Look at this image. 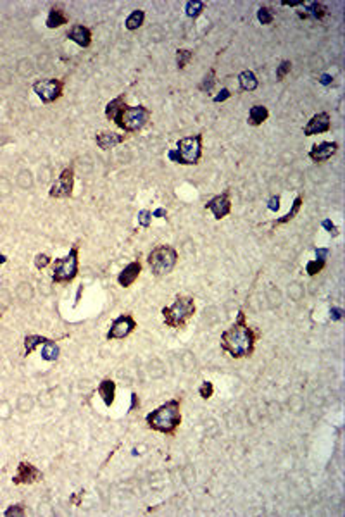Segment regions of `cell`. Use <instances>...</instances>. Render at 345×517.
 <instances>
[{
  "mask_svg": "<svg viewBox=\"0 0 345 517\" xmlns=\"http://www.w3.org/2000/svg\"><path fill=\"white\" fill-rule=\"evenodd\" d=\"M206 211H211L214 219H224L232 212V198H229V190H224L223 193L212 196L206 204Z\"/></svg>",
  "mask_w": 345,
  "mask_h": 517,
  "instance_id": "11",
  "label": "cell"
},
{
  "mask_svg": "<svg viewBox=\"0 0 345 517\" xmlns=\"http://www.w3.org/2000/svg\"><path fill=\"white\" fill-rule=\"evenodd\" d=\"M290 69H292V62L290 61H282L280 62V66L276 67V78H278L280 81L285 79V76L290 72Z\"/></svg>",
  "mask_w": 345,
  "mask_h": 517,
  "instance_id": "33",
  "label": "cell"
},
{
  "mask_svg": "<svg viewBox=\"0 0 345 517\" xmlns=\"http://www.w3.org/2000/svg\"><path fill=\"white\" fill-rule=\"evenodd\" d=\"M257 333L247 324V315L240 310L235 323L221 333V350L229 353L233 359H245L254 353Z\"/></svg>",
  "mask_w": 345,
  "mask_h": 517,
  "instance_id": "2",
  "label": "cell"
},
{
  "mask_svg": "<svg viewBox=\"0 0 345 517\" xmlns=\"http://www.w3.org/2000/svg\"><path fill=\"white\" fill-rule=\"evenodd\" d=\"M33 90L38 95L44 104H52V102L59 100L62 97L64 92V83L61 79H55V78H47V79H38L35 85H33Z\"/></svg>",
  "mask_w": 345,
  "mask_h": 517,
  "instance_id": "8",
  "label": "cell"
},
{
  "mask_svg": "<svg viewBox=\"0 0 345 517\" xmlns=\"http://www.w3.org/2000/svg\"><path fill=\"white\" fill-rule=\"evenodd\" d=\"M150 109L145 105H128L126 95L121 93L105 105V117L112 121L125 133H136L150 121Z\"/></svg>",
  "mask_w": 345,
  "mask_h": 517,
  "instance_id": "1",
  "label": "cell"
},
{
  "mask_svg": "<svg viewBox=\"0 0 345 517\" xmlns=\"http://www.w3.org/2000/svg\"><path fill=\"white\" fill-rule=\"evenodd\" d=\"M166 214H168V212H166V209L159 207V209H156V211L152 212V217H157V219H163V217H166Z\"/></svg>",
  "mask_w": 345,
  "mask_h": 517,
  "instance_id": "41",
  "label": "cell"
},
{
  "mask_svg": "<svg viewBox=\"0 0 345 517\" xmlns=\"http://www.w3.org/2000/svg\"><path fill=\"white\" fill-rule=\"evenodd\" d=\"M232 97V92H229L228 88H221V92L218 93V95H214V104H219V102H224V100H228V98Z\"/></svg>",
  "mask_w": 345,
  "mask_h": 517,
  "instance_id": "37",
  "label": "cell"
},
{
  "mask_svg": "<svg viewBox=\"0 0 345 517\" xmlns=\"http://www.w3.org/2000/svg\"><path fill=\"white\" fill-rule=\"evenodd\" d=\"M49 264H52V259L49 257L47 254H38L35 257V266L36 269H45Z\"/></svg>",
  "mask_w": 345,
  "mask_h": 517,
  "instance_id": "35",
  "label": "cell"
},
{
  "mask_svg": "<svg viewBox=\"0 0 345 517\" xmlns=\"http://www.w3.org/2000/svg\"><path fill=\"white\" fill-rule=\"evenodd\" d=\"M214 85H216V71L209 69L207 71V74L202 78V81H200L199 90L200 92H211V90L214 88Z\"/></svg>",
  "mask_w": 345,
  "mask_h": 517,
  "instance_id": "30",
  "label": "cell"
},
{
  "mask_svg": "<svg viewBox=\"0 0 345 517\" xmlns=\"http://www.w3.org/2000/svg\"><path fill=\"white\" fill-rule=\"evenodd\" d=\"M195 300L194 297H188V295H178L174 298L173 305L163 307L161 314H163L164 324L168 328H173V330H183V328L188 324V321L195 315Z\"/></svg>",
  "mask_w": 345,
  "mask_h": 517,
  "instance_id": "4",
  "label": "cell"
},
{
  "mask_svg": "<svg viewBox=\"0 0 345 517\" xmlns=\"http://www.w3.org/2000/svg\"><path fill=\"white\" fill-rule=\"evenodd\" d=\"M0 262H6V257H4V255H0Z\"/></svg>",
  "mask_w": 345,
  "mask_h": 517,
  "instance_id": "45",
  "label": "cell"
},
{
  "mask_svg": "<svg viewBox=\"0 0 345 517\" xmlns=\"http://www.w3.org/2000/svg\"><path fill=\"white\" fill-rule=\"evenodd\" d=\"M147 264L154 276H166L176 267L178 252L171 245H157L147 255Z\"/></svg>",
  "mask_w": 345,
  "mask_h": 517,
  "instance_id": "7",
  "label": "cell"
},
{
  "mask_svg": "<svg viewBox=\"0 0 345 517\" xmlns=\"http://www.w3.org/2000/svg\"><path fill=\"white\" fill-rule=\"evenodd\" d=\"M302 202H304V196H300V195H299V196H295V200H293L290 211H288L283 217L276 219V221H275V224H287V223H290L293 217L299 214V211H300V207H302Z\"/></svg>",
  "mask_w": 345,
  "mask_h": 517,
  "instance_id": "24",
  "label": "cell"
},
{
  "mask_svg": "<svg viewBox=\"0 0 345 517\" xmlns=\"http://www.w3.org/2000/svg\"><path fill=\"white\" fill-rule=\"evenodd\" d=\"M331 130V116L330 112H318L308 121V125L304 126V135L305 136H314V135H321L328 133Z\"/></svg>",
  "mask_w": 345,
  "mask_h": 517,
  "instance_id": "12",
  "label": "cell"
},
{
  "mask_svg": "<svg viewBox=\"0 0 345 517\" xmlns=\"http://www.w3.org/2000/svg\"><path fill=\"white\" fill-rule=\"evenodd\" d=\"M59 353H61V350H59V347L52 340H49L47 343L42 345V359H44V361H49V362L57 361Z\"/></svg>",
  "mask_w": 345,
  "mask_h": 517,
  "instance_id": "25",
  "label": "cell"
},
{
  "mask_svg": "<svg viewBox=\"0 0 345 517\" xmlns=\"http://www.w3.org/2000/svg\"><path fill=\"white\" fill-rule=\"evenodd\" d=\"M26 514V510H24V507L23 505H11L9 508L6 510V517H11V515H24Z\"/></svg>",
  "mask_w": 345,
  "mask_h": 517,
  "instance_id": "36",
  "label": "cell"
},
{
  "mask_svg": "<svg viewBox=\"0 0 345 517\" xmlns=\"http://www.w3.org/2000/svg\"><path fill=\"white\" fill-rule=\"evenodd\" d=\"M138 224L142 226V228H148V226L152 224V212L147 211V209L140 211L138 212Z\"/></svg>",
  "mask_w": 345,
  "mask_h": 517,
  "instance_id": "34",
  "label": "cell"
},
{
  "mask_svg": "<svg viewBox=\"0 0 345 517\" xmlns=\"http://www.w3.org/2000/svg\"><path fill=\"white\" fill-rule=\"evenodd\" d=\"M330 317H331V321H342L343 310L338 309V307H331V309H330Z\"/></svg>",
  "mask_w": 345,
  "mask_h": 517,
  "instance_id": "39",
  "label": "cell"
},
{
  "mask_svg": "<svg viewBox=\"0 0 345 517\" xmlns=\"http://www.w3.org/2000/svg\"><path fill=\"white\" fill-rule=\"evenodd\" d=\"M267 209L273 212H276L280 209V196H271V200H270V205H267Z\"/></svg>",
  "mask_w": 345,
  "mask_h": 517,
  "instance_id": "40",
  "label": "cell"
},
{
  "mask_svg": "<svg viewBox=\"0 0 345 517\" xmlns=\"http://www.w3.org/2000/svg\"><path fill=\"white\" fill-rule=\"evenodd\" d=\"M199 395L202 396L204 400H209L212 395H214V384L211 381H202V384L199 386Z\"/></svg>",
  "mask_w": 345,
  "mask_h": 517,
  "instance_id": "32",
  "label": "cell"
},
{
  "mask_svg": "<svg viewBox=\"0 0 345 517\" xmlns=\"http://www.w3.org/2000/svg\"><path fill=\"white\" fill-rule=\"evenodd\" d=\"M321 226H323V228H325V229H326V231H328V233H330V234H331V236H338V228H336V226H335L333 223H331V221H330V219H325V221H323V223H321Z\"/></svg>",
  "mask_w": 345,
  "mask_h": 517,
  "instance_id": "38",
  "label": "cell"
},
{
  "mask_svg": "<svg viewBox=\"0 0 345 517\" xmlns=\"http://www.w3.org/2000/svg\"><path fill=\"white\" fill-rule=\"evenodd\" d=\"M143 21H145V11L136 9V11H133V12H131V14L126 18V21H125V28L128 29V31H136L138 28H142Z\"/></svg>",
  "mask_w": 345,
  "mask_h": 517,
  "instance_id": "23",
  "label": "cell"
},
{
  "mask_svg": "<svg viewBox=\"0 0 345 517\" xmlns=\"http://www.w3.org/2000/svg\"><path fill=\"white\" fill-rule=\"evenodd\" d=\"M267 117H270V110H267L266 105H252L249 110V119H247V123H249L250 126H261L262 123L267 121Z\"/></svg>",
  "mask_w": 345,
  "mask_h": 517,
  "instance_id": "21",
  "label": "cell"
},
{
  "mask_svg": "<svg viewBox=\"0 0 345 517\" xmlns=\"http://www.w3.org/2000/svg\"><path fill=\"white\" fill-rule=\"evenodd\" d=\"M136 330V321L131 314H121L110 323V328L105 335V338L110 340H125L131 333Z\"/></svg>",
  "mask_w": 345,
  "mask_h": 517,
  "instance_id": "9",
  "label": "cell"
},
{
  "mask_svg": "<svg viewBox=\"0 0 345 517\" xmlns=\"http://www.w3.org/2000/svg\"><path fill=\"white\" fill-rule=\"evenodd\" d=\"M202 133L180 138L176 143V148L168 152L169 161L181 166H197L202 159Z\"/></svg>",
  "mask_w": 345,
  "mask_h": 517,
  "instance_id": "5",
  "label": "cell"
},
{
  "mask_svg": "<svg viewBox=\"0 0 345 517\" xmlns=\"http://www.w3.org/2000/svg\"><path fill=\"white\" fill-rule=\"evenodd\" d=\"M204 11H206V4L200 2V0H190V2H186V6H185V14L191 19L199 18Z\"/></svg>",
  "mask_w": 345,
  "mask_h": 517,
  "instance_id": "26",
  "label": "cell"
},
{
  "mask_svg": "<svg viewBox=\"0 0 345 517\" xmlns=\"http://www.w3.org/2000/svg\"><path fill=\"white\" fill-rule=\"evenodd\" d=\"M325 266H326V259H313L305 264V272H308V276H316L325 269Z\"/></svg>",
  "mask_w": 345,
  "mask_h": 517,
  "instance_id": "29",
  "label": "cell"
},
{
  "mask_svg": "<svg viewBox=\"0 0 345 517\" xmlns=\"http://www.w3.org/2000/svg\"><path fill=\"white\" fill-rule=\"evenodd\" d=\"M73 188H74V171L73 168H66V169H62L57 181L50 186L49 195L52 196V198H69V196L73 195Z\"/></svg>",
  "mask_w": 345,
  "mask_h": 517,
  "instance_id": "10",
  "label": "cell"
},
{
  "mask_svg": "<svg viewBox=\"0 0 345 517\" xmlns=\"http://www.w3.org/2000/svg\"><path fill=\"white\" fill-rule=\"evenodd\" d=\"M314 252H316V259H326V255H328V252H330V250H328V249H316Z\"/></svg>",
  "mask_w": 345,
  "mask_h": 517,
  "instance_id": "42",
  "label": "cell"
},
{
  "mask_svg": "<svg viewBox=\"0 0 345 517\" xmlns=\"http://www.w3.org/2000/svg\"><path fill=\"white\" fill-rule=\"evenodd\" d=\"M42 480V471L29 462H21L18 465V474L12 478L16 485H31Z\"/></svg>",
  "mask_w": 345,
  "mask_h": 517,
  "instance_id": "14",
  "label": "cell"
},
{
  "mask_svg": "<svg viewBox=\"0 0 345 517\" xmlns=\"http://www.w3.org/2000/svg\"><path fill=\"white\" fill-rule=\"evenodd\" d=\"M338 148H340V145L336 142H321V143L313 145V148L309 150L308 155L313 162L321 164V162H326L328 159H331V157L338 152Z\"/></svg>",
  "mask_w": 345,
  "mask_h": 517,
  "instance_id": "13",
  "label": "cell"
},
{
  "mask_svg": "<svg viewBox=\"0 0 345 517\" xmlns=\"http://www.w3.org/2000/svg\"><path fill=\"white\" fill-rule=\"evenodd\" d=\"M140 272H142V262H140V260H133V262H130L118 274L119 286H123V288H130V286L138 280Z\"/></svg>",
  "mask_w": 345,
  "mask_h": 517,
  "instance_id": "15",
  "label": "cell"
},
{
  "mask_svg": "<svg viewBox=\"0 0 345 517\" xmlns=\"http://www.w3.org/2000/svg\"><path fill=\"white\" fill-rule=\"evenodd\" d=\"M97 391H99V395H100V399H102V402H104L105 407H110V405L114 404V400H116V383H114L110 378L102 379V381L99 383V386H97Z\"/></svg>",
  "mask_w": 345,
  "mask_h": 517,
  "instance_id": "19",
  "label": "cell"
},
{
  "mask_svg": "<svg viewBox=\"0 0 345 517\" xmlns=\"http://www.w3.org/2000/svg\"><path fill=\"white\" fill-rule=\"evenodd\" d=\"M273 19H275V11H273L271 7H266V6L259 7V11H257V21H259V23H261V24H271Z\"/></svg>",
  "mask_w": 345,
  "mask_h": 517,
  "instance_id": "31",
  "label": "cell"
},
{
  "mask_svg": "<svg viewBox=\"0 0 345 517\" xmlns=\"http://www.w3.org/2000/svg\"><path fill=\"white\" fill-rule=\"evenodd\" d=\"M194 59V52L190 49H178L176 50V66L178 69H185L190 64V61Z\"/></svg>",
  "mask_w": 345,
  "mask_h": 517,
  "instance_id": "28",
  "label": "cell"
},
{
  "mask_svg": "<svg viewBox=\"0 0 345 517\" xmlns=\"http://www.w3.org/2000/svg\"><path fill=\"white\" fill-rule=\"evenodd\" d=\"M67 23H69V18H67L66 12H64L61 7H52V9L49 11V16H47V21H45L47 28H50V29L61 28Z\"/></svg>",
  "mask_w": 345,
  "mask_h": 517,
  "instance_id": "20",
  "label": "cell"
},
{
  "mask_svg": "<svg viewBox=\"0 0 345 517\" xmlns=\"http://www.w3.org/2000/svg\"><path fill=\"white\" fill-rule=\"evenodd\" d=\"M302 7L304 9L302 11H297V16L302 19H308V18H313V19H318V21H321L325 16L328 14V9L325 6H323L321 2H309V4H302Z\"/></svg>",
  "mask_w": 345,
  "mask_h": 517,
  "instance_id": "18",
  "label": "cell"
},
{
  "mask_svg": "<svg viewBox=\"0 0 345 517\" xmlns=\"http://www.w3.org/2000/svg\"><path fill=\"white\" fill-rule=\"evenodd\" d=\"M131 400H133V405H131V410H133L136 407V404H138V396H136V393L131 395Z\"/></svg>",
  "mask_w": 345,
  "mask_h": 517,
  "instance_id": "44",
  "label": "cell"
},
{
  "mask_svg": "<svg viewBox=\"0 0 345 517\" xmlns=\"http://www.w3.org/2000/svg\"><path fill=\"white\" fill-rule=\"evenodd\" d=\"M47 341H49V338H45V336H38V335L26 336V340H24V353L29 355V353H31L36 347H40V345L47 343Z\"/></svg>",
  "mask_w": 345,
  "mask_h": 517,
  "instance_id": "27",
  "label": "cell"
},
{
  "mask_svg": "<svg viewBox=\"0 0 345 517\" xmlns=\"http://www.w3.org/2000/svg\"><path fill=\"white\" fill-rule=\"evenodd\" d=\"M67 38L71 42H74L78 47L82 49H88L92 45V31L90 28L83 26V24H74L73 28L67 31Z\"/></svg>",
  "mask_w": 345,
  "mask_h": 517,
  "instance_id": "17",
  "label": "cell"
},
{
  "mask_svg": "<svg viewBox=\"0 0 345 517\" xmlns=\"http://www.w3.org/2000/svg\"><path fill=\"white\" fill-rule=\"evenodd\" d=\"M238 85H240V88L244 90V92H254V90L259 87V79H257V76L254 74V71L247 69L238 74Z\"/></svg>",
  "mask_w": 345,
  "mask_h": 517,
  "instance_id": "22",
  "label": "cell"
},
{
  "mask_svg": "<svg viewBox=\"0 0 345 517\" xmlns=\"http://www.w3.org/2000/svg\"><path fill=\"white\" fill-rule=\"evenodd\" d=\"M80 271V245L74 243L66 257L52 260V281L54 283H71Z\"/></svg>",
  "mask_w": 345,
  "mask_h": 517,
  "instance_id": "6",
  "label": "cell"
},
{
  "mask_svg": "<svg viewBox=\"0 0 345 517\" xmlns=\"http://www.w3.org/2000/svg\"><path fill=\"white\" fill-rule=\"evenodd\" d=\"M126 138H128L126 135L114 133V131H100V133L95 135V143L99 145V148H102V150H109V148L121 145Z\"/></svg>",
  "mask_w": 345,
  "mask_h": 517,
  "instance_id": "16",
  "label": "cell"
},
{
  "mask_svg": "<svg viewBox=\"0 0 345 517\" xmlns=\"http://www.w3.org/2000/svg\"><path fill=\"white\" fill-rule=\"evenodd\" d=\"M331 81H333V78H331L330 74H323L321 78H319V83L321 85H331Z\"/></svg>",
  "mask_w": 345,
  "mask_h": 517,
  "instance_id": "43",
  "label": "cell"
},
{
  "mask_svg": "<svg viewBox=\"0 0 345 517\" xmlns=\"http://www.w3.org/2000/svg\"><path fill=\"white\" fill-rule=\"evenodd\" d=\"M147 428L173 436L181 424V400L171 399L145 416Z\"/></svg>",
  "mask_w": 345,
  "mask_h": 517,
  "instance_id": "3",
  "label": "cell"
}]
</instances>
